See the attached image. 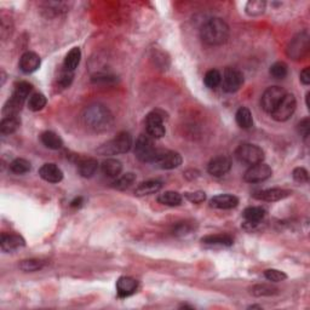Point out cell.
Here are the masks:
<instances>
[{
    "label": "cell",
    "mask_w": 310,
    "mask_h": 310,
    "mask_svg": "<svg viewBox=\"0 0 310 310\" xmlns=\"http://www.w3.org/2000/svg\"><path fill=\"white\" fill-rule=\"evenodd\" d=\"M252 295L261 297V296H273L277 293V289L275 287L270 286V285H266V283H263V285H256L252 287Z\"/></svg>",
    "instance_id": "74e56055"
},
{
    "label": "cell",
    "mask_w": 310,
    "mask_h": 310,
    "mask_svg": "<svg viewBox=\"0 0 310 310\" xmlns=\"http://www.w3.org/2000/svg\"><path fill=\"white\" fill-rule=\"evenodd\" d=\"M270 75L275 79H283L286 77L287 73H289V68H287V64L285 62H275L274 64H271L270 67Z\"/></svg>",
    "instance_id": "8d00e7d4"
},
{
    "label": "cell",
    "mask_w": 310,
    "mask_h": 310,
    "mask_svg": "<svg viewBox=\"0 0 310 310\" xmlns=\"http://www.w3.org/2000/svg\"><path fill=\"white\" fill-rule=\"evenodd\" d=\"M163 188V183L160 180H147V182H142L140 186L137 187L135 190V194L137 196H145V195H151V194L158 193L159 190Z\"/></svg>",
    "instance_id": "603a6c76"
},
{
    "label": "cell",
    "mask_w": 310,
    "mask_h": 310,
    "mask_svg": "<svg viewBox=\"0 0 310 310\" xmlns=\"http://www.w3.org/2000/svg\"><path fill=\"white\" fill-rule=\"evenodd\" d=\"M210 203L215 209L230 210L239 205V199L235 195H230V194H221V195L213 196Z\"/></svg>",
    "instance_id": "d6986e66"
},
{
    "label": "cell",
    "mask_w": 310,
    "mask_h": 310,
    "mask_svg": "<svg viewBox=\"0 0 310 310\" xmlns=\"http://www.w3.org/2000/svg\"><path fill=\"white\" fill-rule=\"evenodd\" d=\"M77 172L84 178H90L98 169V163L93 158H80L76 163Z\"/></svg>",
    "instance_id": "44dd1931"
},
{
    "label": "cell",
    "mask_w": 310,
    "mask_h": 310,
    "mask_svg": "<svg viewBox=\"0 0 310 310\" xmlns=\"http://www.w3.org/2000/svg\"><path fill=\"white\" fill-rule=\"evenodd\" d=\"M286 93L287 92L285 91V90L280 86L268 87L266 91L263 92V95H262V98H261V106H262V108H263V111L271 114Z\"/></svg>",
    "instance_id": "ba28073f"
},
{
    "label": "cell",
    "mask_w": 310,
    "mask_h": 310,
    "mask_svg": "<svg viewBox=\"0 0 310 310\" xmlns=\"http://www.w3.org/2000/svg\"><path fill=\"white\" fill-rule=\"evenodd\" d=\"M46 97H45L43 93H33L28 99V108L31 109L32 112H39L46 106Z\"/></svg>",
    "instance_id": "4dcf8cb0"
},
{
    "label": "cell",
    "mask_w": 310,
    "mask_h": 310,
    "mask_svg": "<svg viewBox=\"0 0 310 310\" xmlns=\"http://www.w3.org/2000/svg\"><path fill=\"white\" fill-rule=\"evenodd\" d=\"M135 182H136V174L132 172H127L122 174L121 177H119V178L113 183V188L118 190H125L130 188Z\"/></svg>",
    "instance_id": "1f68e13d"
},
{
    "label": "cell",
    "mask_w": 310,
    "mask_h": 310,
    "mask_svg": "<svg viewBox=\"0 0 310 310\" xmlns=\"http://www.w3.org/2000/svg\"><path fill=\"white\" fill-rule=\"evenodd\" d=\"M293 179L298 183H306L309 180V173L304 167H297L292 172Z\"/></svg>",
    "instance_id": "60d3db41"
},
{
    "label": "cell",
    "mask_w": 310,
    "mask_h": 310,
    "mask_svg": "<svg viewBox=\"0 0 310 310\" xmlns=\"http://www.w3.org/2000/svg\"><path fill=\"white\" fill-rule=\"evenodd\" d=\"M298 132L303 138H305V140L309 137V134H310V120H309V118H305V119H303V120L299 121Z\"/></svg>",
    "instance_id": "7bdbcfd3"
},
{
    "label": "cell",
    "mask_w": 310,
    "mask_h": 310,
    "mask_svg": "<svg viewBox=\"0 0 310 310\" xmlns=\"http://www.w3.org/2000/svg\"><path fill=\"white\" fill-rule=\"evenodd\" d=\"M45 262L43 260H37V258H31V260H24L19 264V269L25 271V273H33V271L43 269Z\"/></svg>",
    "instance_id": "d6a6232c"
},
{
    "label": "cell",
    "mask_w": 310,
    "mask_h": 310,
    "mask_svg": "<svg viewBox=\"0 0 310 310\" xmlns=\"http://www.w3.org/2000/svg\"><path fill=\"white\" fill-rule=\"evenodd\" d=\"M203 83L209 89H216V87L221 85L222 83V74L217 69H211L205 74L203 77Z\"/></svg>",
    "instance_id": "e575fe53"
},
{
    "label": "cell",
    "mask_w": 310,
    "mask_h": 310,
    "mask_svg": "<svg viewBox=\"0 0 310 310\" xmlns=\"http://www.w3.org/2000/svg\"><path fill=\"white\" fill-rule=\"evenodd\" d=\"M40 57L35 53L28 51V53H24L19 58V69L25 74H31L35 72V70H38V68L40 67Z\"/></svg>",
    "instance_id": "2e32d148"
},
{
    "label": "cell",
    "mask_w": 310,
    "mask_h": 310,
    "mask_svg": "<svg viewBox=\"0 0 310 310\" xmlns=\"http://www.w3.org/2000/svg\"><path fill=\"white\" fill-rule=\"evenodd\" d=\"M19 125H21V119L18 118V115L5 116L0 122V132L3 135H11L17 131Z\"/></svg>",
    "instance_id": "d4e9b609"
},
{
    "label": "cell",
    "mask_w": 310,
    "mask_h": 310,
    "mask_svg": "<svg viewBox=\"0 0 310 310\" xmlns=\"http://www.w3.org/2000/svg\"><path fill=\"white\" fill-rule=\"evenodd\" d=\"M190 230H192V227H190V224H188V223H179V224L173 229V232L176 235H186L190 232Z\"/></svg>",
    "instance_id": "ee69618b"
},
{
    "label": "cell",
    "mask_w": 310,
    "mask_h": 310,
    "mask_svg": "<svg viewBox=\"0 0 310 310\" xmlns=\"http://www.w3.org/2000/svg\"><path fill=\"white\" fill-rule=\"evenodd\" d=\"M101 170L103 174H106L107 177L115 178V177H118L121 173L122 165L120 161L116 159H107L102 163Z\"/></svg>",
    "instance_id": "cb8c5ba5"
},
{
    "label": "cell",
    "mask_w": 310,
    "mask_h": 310,
    "mask_svg": "<svg viewBox=\"0 0 310 310\" xmlns=\"http://www.w3.org/2000/svg\"><path fill=\"white\" fill-rule=\"evenodd\" d=\"M202 43L209 46H219L229 38V25L222 18H211L200 29Z\"/></svg>",
    "instance_id": "6da1fadb"
},
{
    "label": "cell",
    "mask_w": 310,
    "mask_h": 310,
    "mask_svg": "<svg viewBox=\"0 0 310 310\" xmlns=\"http://www.w3.org/2000/svg\"><path fill=\"white\" fill-rule=\"evenodd\" d=\"M309 97H310V93L308 92V93H306V106H308V108H310V105H309Z\"/></svg>",
    "instance_id": "7dc6e473"
},
{
    "label": "cell",
    "mask_w": 310,
    "mask_h": 310,
    "mask_svg": "<svg viewBox=\"0 0 310 310\" xmlns=\"http://www.w3.org/2000/svg\"><path fill=\"white\" fill-rule=\"evenodd\" d=\"M187 200L193 203H201L206 200V194L201 192V190H198V192H193V193H186L184 194Z\"/></svg>",
    "instance_id": "b9f144b4"
},
{
    "label": "cell",
    "mask_w": 310,
    "mask_h": 310,
    "mask_svg": "<svg viewBox=\"0 0 310 310\" xmlns=\"http://www.w3.org/2000/svg\"><path fill=\"white\" fill-rule=\"evenodd\" d=\"M264 217H266V210L260 206H251L244 211L245 223L251 227L257 225Z\"/></svg>",
    "instance_id": "7402d4cb"
},
{
    "label": "cell",
    "mask_w": 310,
    "mask_h": 310,
    "mask_svg": "<svg viewBox=\"0 0 310 310\" xmlns=\"http://www.w3.org/2000/svg\"><path fill=\"white\" fill-rule=\"evenodd\" d=\"M132 148V137L128 132H120L112 141L107 142L98 149L102 155H115L127 153Z\"/></svg>",
    "instance_id": "5b68a950"
},
{
    "label": "cell",
    "mask_w": 310,
    "mask_h": 310,
    "mask_svg": "<svg viewBox=\"0 0 310 310\" xmlns=\"http://www.w3.org/2000/svg\"><path fill=\"white\" fill-rule=\"evenodd\" d=\"M202 244L211 245V246H231L232 238L227 234H218V235H208V237L201 239Z\"/></svg>",
    "instance_id": "83f0119b"
},
{
    "label": "cell",
    "mask_w": 310,
    "mask_h": 310,
    "mask_svg": "<svg viewBox=\"0 0 310 310\" xmlns=\"http://www.w3.org/2000/svg\"><path fill=\"white\" fill-rule=\"evenodd\" d=\"M25 245L24 239L17 234H2L0 247L3 252H12L23 247Z\"/></svg>",
    "instance_id": "ac0fdd59"
},
{
    "label": "cell",
    "mask_w": 310,
    "mask_h": 310,
    "mask_svg": "<svg viewBox=\"0 0 310 310\" xmlns=\"http://www.w3.org/2000/svg\"><path fill=\"white\" fill-rule=\"evenodd\" d=\"M290 194H291L290 190L273 188V189L262 190V192H258L254 194L253 196L258 200H263V201H268V202H274V201H279V200L287 198Z\"/></svg>",
    "instance_id": "ffe728a7"
},
{
    "label": "cell",
    "mask_w": 310,
    "mask_h": 310,
    "mask_svg": "<svg viewBox=\"0 0 310 310\" xmlns=\"http://www.w3.org/2000/svg\"><path fill=\"white\" fill-rule=\"evenodd\" d=\"M39 176L48 183H60L63 179V172L56 164H44L39 169Z\"/></svg>",
    "instance_id": "9a60e30c"
},
{
    "label": "cell",
    "mask_w": 310,
    "mask_h": 310,
    "mask_svg": "<svg viewBox=\"0 0 310 310\" xmlns=\"http://www.w3.org/2000/svg\"><path fill=\"white\" fill-rule=\"evenodd\" d=\"M10 170H11V172L16 174H23L32 170V165L28 160L22 159V158H17V159H15L10 164Z\"/></svg>",
    "instance_id": "836d02e7"
},
{
    "label": "cell",
    "mask_w": 310,
    "mask_h": 310,
    "mask_svg": "<svg viewBox=\"0 0 310 310\" xmlns=\"http://www.w3.org/2000/svg\"><path fill=\"white\" fill-rule=\"evenodd\" d=\"M271 174H273V170L270 169L269 165L260 163L251 165L250 169L244 174V179L248 183H260L270 178Z\"/></svg>",
    "instance_id": "7c38bea8"
},
{
    "label": "cell",
    "mask_w": 310,
    "mask_h": 310,
    "mask_svg": "<svg viewBox=\"0 0 310 310\" xmlns=\"http://www.w3.org/2000/svg\"><path fill=\"white\" fill-rule=\"evenodd\" d=\"M300 82H302V84H304V85H309L310 84V68L306 67L304 68V69L300 72Z\"/></svg>",
    "instance_id": "f6af8a7d"
},
{
    "label": "cell",
    "mask_w": 310,
    "mask_h": 310,
    "mask_svg": "<svg viewBox=\"0 0 310 310\" xmlns=\"http://www.w3.org/2000/svg\"><path fill=\"white\" fill-rule=\"evenodd\" d=\"M230 167H231L230 159L227 157H223V155H219V157L213 158V159L210 161L208 171L213 177H222L229 172Z\"/></svg>",
    "instance_id": "5bb4252c"
},
{
    "label": "cell",
    "mask_w": 310,
    "mask_h": 310,
    "mask_svg": "<svg viewBox=\"0 0 310 310\" xmlns=\"http://www.w3.org/2000/svg\"><path fill=\"white\" fill-rule=\"evenodd\" d=\"M222 82L223 89H224L225 92H237L242 86V84H244V75H242L240 70L228 67L225 68L224 74H223Z\"/></svg>",
    "instance_id": "8fae6325"
},
{
    "label": "cell",
    "mask_w": 310,
    "mask_h": 310,
    "mask_svg": "<svg viewBox=\"0 0 310 310\" xmlns=\"http://www.w3.org/2000/svg\"><path fill=\"white\" fill-rule=\"evenodd\" d=\"M82 202H83V199H82V198H77V199H75V200H73V201H72V203H70V205H72L73 208H76V206H80V205H82Z\"/></svg>",
    "instance_id": "bcb514c9"
},
{
    "label": "cell",
    "mask_w": 310,
    "mask_h": 310,
    "mask_svg": "<svg viewBox=\"0 0 310 310\" xmlns=\"http://www.w3.org/2000/svg\"><path fill=\"white\" fill-rule=\"evenodd\" d=\"M145 128L147 135L154 140V138H161L165 135L164 125V114L160 111H153L145 118Z\"/></svg>",
    "instance_id": "9c48e42d"
},
{
    "label": "cell",
    "mask_w": 310,
    "mask_h": 310,
    "mask_svg": "<svg viewBox=\"0 0 310 310\" xmlns=\"http://www.w3.org/2000/svg\"><path fill=\"white\" fill-rule=\"evenodd\" d=\"M33 91V85L27 82H21L15 86L14 92L12 96L10 97V99L6 102L3 109V114L5 116H11V115H18V113L21 112L22 106L25 102V99L28 98Z\"/></svg>",
    "instance_id": "3957f363"
},
{
    "label": "cell",
    "mask_w": 310,
    "mask_h": 310,
    "mask_svg": "<svg viewBox=\"0 0 310 310\" xmlns=\"http://www.w3.org/2000/svg\"><path fill=\"white\" fill-rule=\"evenodd\" d=\"M267 3L263 0H251L246 4V12L250 16H260L266 10Z\"/></svg>",
    "instance_id": "d590c367"
},
{
    "label": "cell",
    "mask_w": 310,
    "mask_h": 310,
    "mask_svg": "<svg viewBox=\"0 0 310 310\" xmlns=\"http://www.w3.org/2000/svg\"><path fill=\"white\" fill-rule=\"evenodd\" d=\"M73 76H74L73 72H69V70L63 69L57 77L58 85L62 86V87H68L73 82Z\"/></svg>",
    "instance_id": "ab89813d"
},
{
    "label": "cell",
    "mask_w": 310,
    "mask_h": 310,
    "mask_svg": "<svg viewBox=\"0 0 310 310\" xmlns=\"http://www.w3.org/2000/svg\"><path fill=\"white\" fill-rule=\"evenodd\" d=\"M264 276H266L267 280L271 281V282H280V281H283L287 279V275L283 271L277 270V269H268L264 273Z\"/></svg>",
    "instance_id": "f35d334b"
},
{
    "label": "cell",
    "mask_w": 310,
    "mask_h": 310,
    "mask_svg": "<svg viewBox=\"0 0 310 310\" xmlns=\"http://www.w3.org/2000/svg\"><path fill=\"white\" fill-rule=\"evenodd\" d=\"M182 195L179 193L169 190V192L161 194L159 198H158V201L166 206H178L182 203Z\"/></svg>",
    "instance_id": "f546056e"
},
{
    "label": "cell",
    "mask_w": 310,
    "mask_h": 310,
    "mask_svg": "<svg viewBox=\"0 0 310 310\" xmlns=\"http://www.w3.org/2000/svg\"><path fill=\"white\" fill-rule=\"evenodd\" d=\"M182 157L179 153L172 150H160L158 154L155 165L163 170H172L182 165Z\"/></svg>",
    "instance_id": "4fadbf2b"
},
{
    "label": "cell",
    "mask_w": 310,
    "mask_h": 310,
    "mask_svg": "<svg viewBox=\"0 0 310 310\" xmlns=\"http://www.w3.org/2000/svg\"><path fill=\"white\" fill-rule=\"evenodd\" d=\"M235 155H237V158L241 163L247 165H256L263 163L264 160L263 149L258 147V145L251 143H244L239 145L237 150H235Z\"/></svg>",
    "instance_id": "8992f818"
},
{
    "label": "cell",
    "mask_w": 310,
    "mask_h": 310,
    "mask_svg": "<svg viewBox=\"0 0 310 310\" xmlns=\"http://www.w3.org/2000/svg\"><path fill=\"white\" fill-rule=\"evenodd\" d=\"M80 60H82V51H80L79 47H73L72 50L67 54L66 58H64V69L69 70V72H74L77 66H79Z\"/></svg>",
    "instance_id": "4316f807"
},
{
    "label": "cell",
    "mask_w": 310,
    "mask_h": 310,
    "mask_svg": "<svg viewBox=\"0 0 310 310\" xmlns=\"http://www.w3.org/2000/svg\"><path fill=\"white\" fill-rule=\"evenodd\" d=\"M138 281L130 276H121L120 279L116 281V291H118V296L121 298L134 295L137 291Z\"/></svg>",
    "instance_id": "e0dca14e"
},
{
    "label": "cell",
    "mask_w": 310,
    "mask_h": 310,
    "mask_svg": "<svg viewBox=\"0 0 310 310\" xmlns=\"http://www.w3.org/2000/svg\"><path fill=\"white\" fill-rule=\"evenodd\" d=\"M40 140H41V142H43V144L45 145V147L48 148V149H53V150L60 149V148H62V145H63L62 138L53 131H45L44 134L41 135Z\"/></svg>",
    "instance_id": "484cf974"
},
{
    "label": "cell",
    "mask_w": 310,
    "mask_h": 310,
    "mask_svg": "<svg viewBox=\"0 0 310 310\" xmlns=\"http://www.w3.org/2000/svg\"><path fill=\"white\" fill-rule=\"evenodd\" d=\"M160 149L154 147L153 138L148 135H141L135 144V155L142 163L154 164Z\"/></svg>",
    "instance_id": "277c9868"
},
{
    "label": "cell",
    "mask_w": 310,
    "mask_h": 310,
    "mask_svg": "<svg viewBox=\"0 0 310 310\" xmlns=\"http://www.w3.org/2000/svg\"><path fill=\"white\" fill-rule=\"evenodd\" d=\"M235 119H237L238 125L240 126L241 128H250L252 127V125H253L252 113L250 112V109L246 108V107H241V108L238 109Z\"/></svg>",
    "instance_id": "f1b7e54d"
},
{
    "label": "cell",
    "mask_w": 310,
    "mask_h": 310,
    "mask_svg": "<svg viewBox=\"0 0 310 310\" xmlns=\"http://www.w3.org/2000/svg\"><path fill=\"white\" fill-rule=\"evenodd\" d=\"M309 50V35L306 32L299 33L292 39L287 47V55L293 60H300Z\"/></svg>",
    "instance_id": "30bf717a"
},
{
    "label": "cell",
    "mask_w": 310,
    "mask_h": 310,
    "mask_svg": "<svg viewBox=\"0 0 310 310\" xmlns=\"http://www.w3.org/2000/svg\"><path fill=\"white\" fill-rule=\"evenodd\" d=\"M83 120L89 128L95 131H106L112 127L113 115L107 107L92 105L84 111Z\"/></svg>",
    "instance_id": "7a4b0ae2"
},
{
    "label": "cell",
    "mask_w": 310,
    "mask_h": 310,
    "mask_svg": "<svg viewBox=\"0 0 310 310\" xmlns=\"http://www.w3.org/2000/svg\"><path fill=\"white\" fill-rule=\"evenodd\" d=\"M297 101L295 95L286 93L270 115L276 121H287L293 115V113H295Z\"/></svg>",
    "instance_id": "52a82bcc"
}]
</instances>
